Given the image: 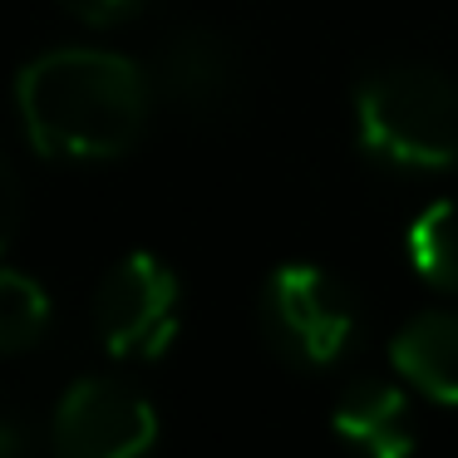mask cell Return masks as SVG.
Here are the masks:
<instances>
[{
    "mask_svg": "<svg viewBox=\"0 0 458 458\" xmlns=\"http://www.w3.org/2000/svg\"><path fill=\"white\" fill-rule=\"evenodd\" d=\"M399 379L428 394L434 404H458V316L454 310H424L389 345Z\"/></svg>",
    "mask_w": 458,
    "mask_h": 458,
    "instance_id": "cell-8",
    "label": "cell"
},
{
    "mask_svg": "<svg viewBox=\"0 0 458 458\" xmlns=\"http://www.w3.org/2000/svg\"><path fill=\"white\" fill-rule=\"evenodd\" d=\"M335 434L365 458H409L419 444L404 389L389 379H360L335 399Z\"/></svg>",
    "mask_w": 458,
    "mask_h": 458,
    "instance_id": "cell-7",
    "label": "cell"
},
{
    "mask_svg": "<svg viewBox=\"0 0 458 458\" xmlns=\"http://www.w3.org/2000/svg\"><path fill=\"white\" fill-rule=\"evenodd\" d=\"M232 80H237V64H232V50L217 30L173 35L163 60H158L163 99L188 109V114H212L232 94Z\"/></svg>",
    "mask_w": 458,
    "mask_h": 458,
    "instance_id": "cell-6",
    "label": "cell"
},
{
    "mask_svg": "<svg viewBox=\"0 0 458 458\" xmlns=\"http://www.w3.org/2000/svg\"><path fill=\"white\" fill-rule=\"evenodd\" d=\"M55 5H60L64 15H74V21H84V25H119L139 11L143 0H55Z\"/></svg>",
    "mask_w": 458,
    "mask_h": 458,
    "instance_id": "cell-12",
    "label": "cell"
},
{
    "mask_svg": "<svg viewBox=\"0 0 458 458\" xmlns=\"http://www.w3.org/2000/svg\"><path fill=\"white\" fill-rule=\"evenodd\" d=\"M409 261L424 281L458 296V198L428 202L409 227Z\"/></svg>",
    "mask_w": 458,
    "mask_h": 458,
    "instance_id": "cell-9",
    "label": "cell"
},
{
    "mask_svg": "<svg viewBox=\"0 0 458 458\" xmlns=\"http://www.w3.org/2000/svg\"><path fill=\"white\" fill-rule=\"evenodd\" d=\"M94 335L114 360H158L178 335V276L148 251L114 261L94 291Z\"/></svg>",
    "mask_w": 458,
    "mask_h": 458,
    "instance_id": "cell-4",
    "label": "cell"
},
{
    "mask_svg": "<svg viewBox=\"0 0 458 458\" xmlns=\"http://www.w3.org/2000/svg\"><path fill=\"white\" fill-rule=\"evenodd\" d=\"M21 444H25L21 428H15V424H0V458H21Z\"/></svg>",
    "mask_w": 458,
    "mask_h": 458,
    "instance_id": "cell-13",
    "label": "cell"
},
{
    "mask_svg": "<svg viewBox=\"0 0 458 458\" xmlns=\"http://www.w3.org/2000/svg\"><path fill=\"white\" fill-rule=\"evenodd\" d=\"M50 330V296L35 276L0 267V355H21Z\"/></svg>",
    "mask_w": 458,
    "mask_h": 458,
    "instance_id": "cell-10",
    "label": "cell"
},
{
    "mask_svg": "<svg viewBox=\"0 0 458 458\" xmlns=\"http://www.w3.org/2000/svg\"><path fill=\"white\" fill-rule=\"evenodd\" d=\"M355 129L389 168H458V84L424 60H385L355 84Z\"/></svg>",
    "mask_w": 458,
    "mask_h": 458,
    "instance_id": "cell-2",
    "label": "cell"
},
{
    "mask_svg": "<svg viewBox=\"0 0 458 458\" xmlns=\"http://www.w3.org/2000/svg\"><path fill=\"white\" fill-rule=\"evenodd\" d=\"M158 444V414L123 379H80L64 389L50 424L55 458H148Z\"/></svg>",
    "mask_w": 458,
    "mask_h": 458,
    "instance_id": "cell-5",
    "label": "cell"
},
{
    "mask_svg": "<svg viewBox=\"0 0 458 458\" xmlns=\"http://www.w3.org/2000/svg\"><path fill=\"white\" fill-rule=\"evenodd\" d=\"M21 212H25V192H21V178H15L11 158L0 153V251L15 242L21 232Z\"/></svg>",
    "mask_w": 458,
    "mask_h": 458,
    "instance_id": "cell-11",
    "label": "cell"
},
{
    "mask_svg": "<svg viewBox=\"0 0 458 458\" xmlns=\"http://www.w3.org/2000/svg\"><path fill=\"white\" fill-rule=\"evenodd\" d=\"M261 330L291 365H330L355 335V301L330 271L291 261L267 276Z\"/></svg>",
    "mask_w": 458,
    "mask_h": 458,
    "instance_id": "cell-3",
    "label": "cell"
},
{
    "mask_svg": "<svg viewBox=\"0 0 458 458\" xmlns=\"http://www.w3.org/2000/svg\"><path fill=\"white\" fill-rule=\"evenodd\" d=\"M25 139L45 158L99 163L139 143L148 123V80L109 50H50L15 80Z\"/></svg>",
    "mask_w": 458,
    "mask_h": 458,
    "instance_id": "cell-1",
    "label": "cell"
}]
</instances>
